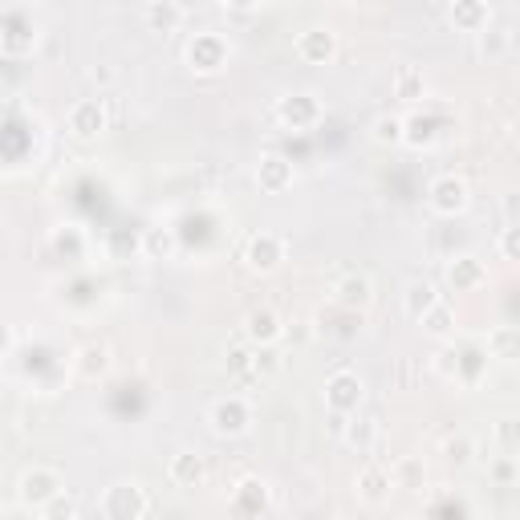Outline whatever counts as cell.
<instances>
[{"mask_svg": "<svg viewBox=\"0 0 520 520\" xmlns=\"http://www.w3.org/2000/svg\"><path fill=\"white\" fill-rule=\"evenodd\" d=\"M338 5H354V0H338Z\"/></svg>", "mask_w": 520, "mask_h": 520, "instance_id": "cell-39", "label": "cell"}, {"mask_svg": "<svg viewBox=\"0 0 520 520\" xmlns=\"http://www.w3.org/2000/svg\"><path fill=\"white\" fill-rule=\"evenodd\" d=\"M390 484L403 488V492H419L427 484V472H423L419 460H411V455H407V460H399L395 468H390Z\"/></svg>", "mask_w": 520, "mask_h": 520, "instance_id": "cell-27", "label": "cell"}, {"mask_svg": "<svg viewBox=\"0 0 520 520\" xmlns=\"http://www.w3.org/2000/svg\"><path fill=\"white\" fill-rule=\"evenodd\" d=\"M236 508L256 516V512H269V484L265 480H256V476H244L236 484Z\"/></svg>", "mask_w": 520, "mask_h": 520, "instance_id": "cell-22", "label": "cell"}, {"mask_svg": "<svg viewBox=\"0 0 520 520\" xmlns=\"http://www.w3.org/2000/svg\"><path fill=\"white\" fill-rule=\"evenodd\" d=\"M492 480H496L500 488H508V484L516 480V460H512V455H508V451H504V455H500V460L492 464Z\"/></svg>", "mask_w": 520, "mask_h": 520, "instance_id": "cell-34", "label": "cell"}, {"mask_svg": "<svg viewBox=\"0 0 520 520\" xmlns=\"http://www.w3.org/2000/svg\"><path fill=\"white\" fill-rule=\"evenodd\" d=\"M139 252L147 256V260H175L179 256V236H175V228H147L143 232V240H139Z\"/></svg>", "mask_w": 520, "mask_h": 520, "instance_id": "cell-21", "label": "cell"}, {"mask_svg": "<svg viewBox=\"0 0 520 520\" xmlns=\"http://www.w3.org/2000/svg\"><path fill=\"white\" fill-rule=\"evenodd\" d=\"M496 443H500V451H508V455L516 451V443H520V439H516V419H500V423H496Z\"/></svg>", "mask_w": 520, "mask_h": 520, "instance_id": "cell-35", "label": "cell"}, {"mask_svg": "<svg viewBox=\"0 0 520 520\" xmlns=\"http://www.w3.org/2000/svg\"><path fill=\"white\" fill-rule=\"evenodd\" d=\"M439 451H443V464H447V468H468L472 455H476V443H472V435L460 431V435H447Z\"/></svg>", "mask_w": 520, "mask_h": 520, "instance_id": "cell-26", "label": "cell"}, {"mask_svg": "<svg viewBox=\"0 0 520 520\" xmlns=\"http://www.w3.org/2000/svg\"><path fill=\"white\" fill-rule=\"evenodd\" d=\"M447 21H451L455 33L476 37V33H484L492 25V9H488V0H451V5H447Z\"/></svg>", "mask_w": 520, "mask_h": 520, "instance_id": "cell-13", "label": "cell"}, {"mask_svg": "<svg viewBox=\"0 0 520 520\" xmlns=\"http://www.w3.org/2000/svg\"><path fill=\"white\" fill-rule=\"evenodd\" d=\"M208 423H212V431H216L220 439H240V435L252 431L256 411H252V403H248L244 395H224V399H216V403L208 407Z\"/></svg>", "mask_w": 520, "mask_h": 520, "instance_id": "cell-4", "label": "cell"}, {"mask_svg": "<svg viewBox=\"0 0 520 520\" xmlns=\"http://www.w3.org/2000/svg\"><path fill=\"white\" fill-rule=\"evenodd\" d=\"M9 350H13V330H9L5 321H0V358H5Z\"/></svg>", "mask_w": 520, "mask_h": 520, "instance_id": "cell-37", "label": "cell"}, {"mask_svg": "<svg viewBox=\"0 0 520 520\" xmlns=\"http://www.w3.org/2000/svg\"><path fill=\"white\" fill-rule=\"evenodd\" d=\"M285 256H289V244H285V236H281V232H256V236L244 244V252H240L244 269H248V273H256V277H269V273H277V269L285 265Z\"/></svg>", "mask_w": 520, "mask_h": 520, "instance_id": "cell-6", "label": "cell"}, {"mask_svg": "<svg viewBox=\"0 0 520 520\" xmlns=\"http://www.w3.org/2000/svg\"><path fill=\"white\" fill-rule=\"evenodd\" d=\"M61 488H65V480H61L57 468L33 464V468H25L21 480H17V504H21L25 512H37V508H41L45 500H53Z\"/></svg>", "mask_w": 520, "mask_h": 520, "instance_id": "cell-9", "label": "cell"}, {"mask_svg": "<svg viewBox=\"0 0 520 520\" xmlns=\"http://www.w3.org/2000/svg\"><path fill=\"white\" fill-rule=\"evenodd\" d=\"M390 86H395V98H399V102H423V98H427V74L419 70V65H403Z\"/></svg>", "mask_w": 520, "mask_h": 520, "instance_id": "cell-24", "label": "cell"}, {"mask_svg": "<svg viewBox=\"0 0 520 520\" xmlns=\"http://www.w3.org/2000/svg\"><path fill=\"white\" fill-rule=\"evenodd\" d=\"M167 476L175 488H200L208 480V460L200 451H175L167 464Z\"/></svg>", "mask_w": 520, "mask_h": 520, "instance_id": "cell-16", "label": "cell"}, {"mask_svg": "<svg viewBox=\"0 0 520 520\" xmlns=\"http://www.w3.org/2000/svg\"><path fill=\"white\" fill-rule=\"evenodd\" d=\"M143 21H147L151 33L171 37V33H179V25H183V5H179V0H147Z\"/></svg>", "mask_w": 520, "mask_h": 520, "instance_id": "cell-18", "label": "cell"}, {"mask_svg": "<svg viewBox=\"0 0 520 520\" xmlns=\"http://www.w3.org/2000/svg\"><path fill=\"white\" fill-rule=\"evenodd\" d=\"M321 395H325V411L338 415V419H346V415L362 411V403H366V382H362V374H354V370H334L330 378H325Z\"/></svg>", "mask_w": 520, "mask_h": 520, "instance_id": "cell-3", "label": "cell"}, {"mask_svg": "<svg viewBox=\"0 0 520 520\" xmlns=\"http://www.w3.org/2000/svg\"><path fill=\"white\" fill-rule=\"evenodd\" d=\"M419 321H423V330H427L435 342H447V338H455V309H451L443 297H439V301H435V305H431V309H427Z\"/></svg>", "mask_w": 520, "mask_h": 520, "instance_id": "cell-23", "label": "cell"}, {"mask_svg": "<svg viewBox=\"0 0 520 520\" xmlns=\"http://www.w3.org/2000/svg\"><path fill=\"white\" fill-rule=\"evenodd\" d=\"M0 78H5V61H0Z\"/></svg>", "mask_w": 520, "mask_h": 520, "instance_id": "cell-38", "label": "cell"}, {"mask_svg": "<svg viewBox=\"0 0 520 520\" xmlns=\"http://www.w3.org/2000/svg\"><path fill=\"white\" fill-rule=\"evenodd\" d=\"M293 179H297L293 159H285V155H277V151L260 155V163H256V187L265 191V195H281V191H289Z\"/></svg>", "mask_w": 520, "mask_h": 520, "instance_id": "cell-12", "label": "cell"}, {"mask_svg": "<svg viewBox=\"0 0 520 520\" xmlns=\"http://www.w3.org/2000/svg\"><path fill=\"white\" fill-rule=\"evenodd\" d=\"M443 281H447L455 293H476V289L488 285V269H484L480 256L460 252V256H451L447 265H443Z\"/></svg>", "mask_w": 520, "mask_h": 520, "instance_id": "cell-10", "label": "cell"}, {"mask_svg": "<svg viewBox=\"0 0 520 520\" xmlns=\"http://www.w3.org/2000/svg\"><path fill=\"white\" fill-rule=\"evenodd\" d=\"M480 37V57H488V61H500L508 49H512V33L508 29H484V33H476Z\"/></svg>", "mask_w": 520, "mask_h": 520, "instance_id": "cell-30", "label": "cell"}, {"mask_svg": "<svg viewBox=\"0 0 520 520\" xmlns=\"http://www.w3.org/2000/svg\"><path fill=\"white\" fill-rule=\"evenodd\" d=\"M37 516H45V520H74V516H82V504L61 488L53 500H45V504L37 508Z\"/></svg>", "mask_w": 520, "mask_h": 520, "instance_id": "cell-29", "label": "cell"}, {"mask_svg": "<svg viewBox=\"0 0 520 520\" xmlns=\"http://www.w3.org/2000/svg\"><path fill=\"white\" fill-rule=\"evenodd\" d=\"M90 82H94V86H110V82H114V70H110V65H94Z\"/></svg>", "mask_w": 520, "mask_h": 520, "instance_id": "cell-36", "label": "cell"}, {"mask_svg": "<svg viewBox=\"0 0 520 520\" xmlns=\"http://www.w3.org/2000/svg\"><path fill=\"white\" fill-rule=\"evenodd\" d=\"M106 370H110V350H106L102 342L78 346V354H74V374H78L82 382H98V378H106Z\"/></svg>", "mask_w": 520, "mask_h": 520, "instance_id": "cell-19", "label": "cell"}, {"mask_svg": "<svg viewBox=\"0 0 520 520\" xmlns=\"http://www.w3.org/2000/svg\"><path fill=\"white\" fill-rule=\"evenodd\" d=\"M228 374L236 378H256V346H232L228 350Z\"/></svg>", "mask_w": 520, "mask_h": 520, "instance_id": "cell-32", "label": "cell"}, {"mask_svg": "<svg viewBox=\"0 0 520 520\" xmlns=\"http://www.w3.org/2000/svg\"><path fill=\"white\" fill-rule=\"evenodd\" d=\"M240 334H244L248 346H277L285 338V321L273 309H252L240 325Z\"/></svg>", "mask_w": 520, "mask_h": 520, "instance_id": "cell-14", "label": "cell"}, {"mask_svg": "<svg viewBox=\"0 0 520 520\" xmlns=\"http://www.w3.org/2000/svg\"><path fill=\"white\" fill-rule=\"evenodd\" d=\"M496 248H500L504 260H520V228L508 224V228L500 232V244H496Z\"/></svg>", "mask_w": 520, "mask_h": 520, "instance_id": "cell-33", "label": "cell"}, {"mask_svg": "<svg viewBox=\"0 0 520 520\" xmlns=\"http://www.w3.org/2000/svg\"><path fill=\"white\" fill-rule=\"evenodd\" d=\"M65 130L78 139V143H94L110 130V110H106V98H82L65 110Z\"/></svg>", "mask_w": 520, "mask_h": 520, "instance_id": "cell-7", "label": "cell"}, {"mask_svg": "<svg viewBox=\"0 0 520 520\" xmlns=\"http://www.w3.org/2000/svg\"><path fill=\"white\" fill-rule=\"evenodd\" d=\"M427 208H431L435 216H443V220L464 216V212L472 208V187H468V179H460V175H439V179H431V187H427Z\"/></svg>", "mask_w": 520, "mask_h": 520, "instance_id": "cell-5", "label": "cell"}, {"mask_svg": "<svg viewBox=\"0 0 520 520\" xmlns=\"http://www.w3.org/2000/svg\"><path fill=\"white\" fill-rule=\"evenodd\" d=\"M151 508H155V504H151L147 488L135 484V480L110 484V488L102 492V504H98V512H102L106 520H139V516H147Z\"/></svg>", "mask_w": 520, "mask_h": 520, "instance_id": "cell-2", "label": "cell"}, {"mask_svg": "<svg viewBox=\"0 0 520 520\" xmlns=\"http://www.w3.org/2000/svg\"><path fill=\"white\" fill-rule=\"evenodd\" d=\"M293 53L305 61V65H330L334 57H338V33L334 29H305V33H297V41H293Z\"/></svg>", "mask_w": 520, "mask_h": 520, "instance_id": "cell-11", "label": "cell"}, {"mask_svg": "<svg viewBox=\"0 0 520 520\" xmlns=\"http://www.w3.org/2000/svg\"><path fill=\"white\" fill-rule=\"evenodd\" d=\"M354 488H358V496H362L366 504H382L390 492H395V484H390V472L378 468V464H366V468L358 472Z\"/></svg>", "mask_w": 520, "mask_h": 520, "instance_id": "cell-20", "label": "cell"}, {"mask_svg": "<svg viewBox=\"0 0 520 520\" xmlns=\"http://www.w3.org/2000/svg\"><path fill=\"white\" fill-rule=\"evenodd\" d=\"M370 139H374L378 147H399V143H403V118L378 114V118L370 122Z\"/></svg>", "mask_w": 520, "mask_h": 520, "instance_id": "cell-28", "label": "cell"}, {"mask_svg": "<svg viewBox=\"0 0 520 520\" xmlns=\"http://www.w3.org/2000/svg\"><path fill=\"white\" fill-rule=\"evenodd\" d=\"M488 354L504 358V362L516 358V330H512V325H496V330L488 334Z\"/></svg>", "mask_w": 520, "mask_h": 520, "instance_id": "cell-31", "label": "cell"}, {"mask_svg": "<svg viewBox=\"0 0 520 520\" xmlns=\"http://www.w3.org/2000/svg\"><path fill=\"white\" fill-rule=\"evenodd\" d=\"M273 118H277L285 130H313V126L325 118V106H321L317 94H309V90H293V94L277 98Z\"/></svg>", "mask_w": 520, "mask_h": 520, "instance_id": "cell-8", "label": "cell"}, {"mask_svg": "<svg viewBox=\"0 0 520 520\" xmlns=\"http://www.w3.org/2000/svg\"><path fill=\"white\" fill-rule=\"evenodd\" d=\"M334 297H338V305H342L346 313H366L370 301H374V285H370L366 273H346V277L334 285Z\"/></svg>", "mask_w": 520, "mask_h": 520, "instance_id": "cell-17", "label": "cell"}, {"mask_svg": "<svg viewBox=\"0 0 520 520\" xmlns=\"http://www.w3.org/2000/svg\"><path fill=\"white\" fill-rule=\"evenodd\" d=\"M378 435H382V423L374 419V415H346L342 419V427H338V439L346 443V447H354L358 455H366L374 443H378Z\"/></svg>", "mask_w": 520, "mask_h": 520, "instance_id": "cell-15", "label": "cell"}, {"mask_svg": "<svg viewBox=\"0 0 520 520\" xmlns=\"http://www.w3.org/2000/svg\"><path fill=\"white\" fill-rule=\"evenodd\" d=\"M228 53H232V49H228V41H224L220 33L204 29V33H195V37L187 41L183 61H187V70H191L195 78H216V74H224Z\"/></svg>", "mask_w": 520, "mask_h": 520, "instance_id": "cell-1", "label": "cell"}, {"mask_svg": "<svg viewBox=\"0 0 520 520\" xmlns=\"http://www.w3.org/2000/svg\"><path fill=\"white\" fill-rule=\"evenodd\" d=\"M435 301H439L435 281H411V285H407V293H403V313H407L411 321H419V317H423Z\"/></svg>", "mask_w": 520, "mask_h": 520, "instance_id": "cell-25", "label": "cell"}]
</instances>
